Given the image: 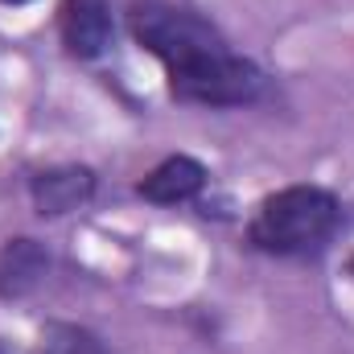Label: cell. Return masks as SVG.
Segmentation results:
<instances>
[{"mask_svg":"<svg viewBox=\"0 0 354 354\" xmlns=\"http://www.w3.org/2000/svg\"><path fill=\"white\" fill-rule=\"evenodd\" d=\"M338 227V198L322 185H288L260 202L248 239L268 256H301L322 248Z\"/></svg>","mask_w":354,"mask_h":354,"instance_id":"cell-1","label":"cell"},{"mask_svg":"<svg viewBox=\"0 0 354 354\" xmlns=\"http://www.w3.org/2000/svg\"><path fill=\"white\" fill-rule=\"evenodd\" d=\"M128 25H132V37L140 41V50L161 58L165 75H185V71L227 54V41L210 21H202L177 4H165V0H136L128 12Z\"/></svg>","mask_w":354,"mask_h":354,"instance_id":"cell-2","label":"cell"},{"mask_svg":"<svg viewBox=\"0 0 354 354\" xmlns=\"http://www.w3.org/2000/svg\"><path fill=\"white\" fill-rule=\"evenodd\" d=\"M62 46L75 58H99L111 46V12L107 0H62Z\"/></svg>","mask_w":354,"mask_h":354,"instance_id":"cell-3","label":"cell"},{"mask_svg":"<svg viewBox=\"0 0 354 354\" xmlns=\"http://www.w3.org/2000/svg\"><path fill=\"white\" fill-rule=\"evenodd\" d=\"M29 194H33V206L37 214L46 218H58V214H71L79 206H87L91 194H95V174L83 165H62V169H46L29 181Z\"/></svg>","mask_w":354,"mask_h":354,"instance_id":"cell-4","label":"cell"},{"mask_svg":"<svg viewBox=\"0 0 354 354\" xmlns=\"http://www.w3.org/2000/svg\"><path fill=\"white\" fill-rule=\"evenodd\" d=\"M202 185H206V165L185 157V153H177V157H165L153 174L145 177L136 185V194L145 202H153V206H177V202L198 198Z\"/></svg>","mask_w":354,"mask_h":354,"instance_id":"cell-5","label":"cell"},{"mask_svg":"<svg viewBox=\"0 0 354 354\" xmlns=\"http://www.w3.org/2000/svg\"><path fill=\"white\" fill-rule=\"evenodd\" d=\"M46 268H50V256H46V248H41L37 239H29V235L8 239V243L0 248V297L12 301V297L33 292V288L41 284Z\"/></svg>","mask_w":354,"mask_h":354,"instance_id":"cell-6","label":"cell"},{"mask_svg":"<svg viewBox=\"0 0 354 354\" xmlns=\"http://www.w3.org/2000/svg\"><path fill=\"white\" fill-rule=\"evenodd\" d=\"M41 354H103V342L91 330H83V326L54 322L41 334Z\"/></svg>","mask_w":354,"mask_h":354,"instance_id":"cell-7","label":"cell"},{"mask_svg":"<svg viewBox=\"0 0 354 354\" xmlns=\"http://www.w3.org/2000/svg\"><path fill=\"white\" fill-rule=\"evenodd\" d=\"M0 354H17V351H12V346H8V342H0Z\"/></svg>","mask_w":354,"mask_h":354,"instance_id":"cell-8","label":"cell"},{"mask_svg":"<svg viewBox=\"0 0 354 354\" xmlns=\"http://www.w3.org/2000/svg\"><path fill=\"white\" fill-rule=\"evenodd\" d=\"M0 4H25V0H0Z\"/></svg>","mask_w":354,"mask_h":354,"instance_id":"cell-9","label":"cell"}]
</instances>
